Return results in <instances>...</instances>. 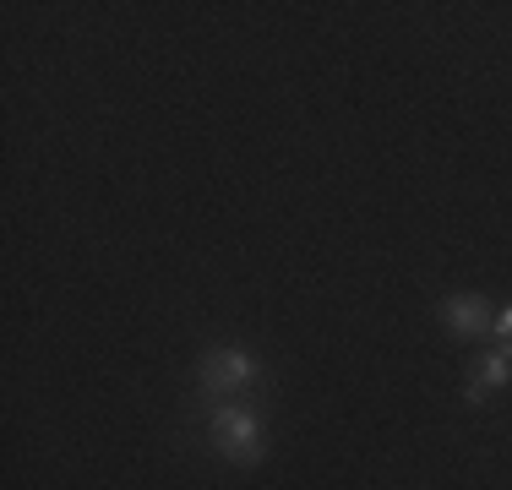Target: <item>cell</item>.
Segmentation results:
<instances>
[{
	"label": "cell",
	"mask_w": 512,
	"mask_h": 490,
	"mask_svg": "<svg viewBox=\"0 0 512 490\" xmlns=\"http://www.w3.org/2000/svg\"><path fill=\"white\" fill-rule=\"evenodd\" d=\"M213 441L229 463L251 469V463L262 458V420H256L251 409H218L213 414Z\"/></svg>",
	"instance_id": "6da1fadb"
},
{
	"label": "cell",
	"mask_w": 512,
	"mask_h": 490,
	"mask_svg": "<svg viewBox=\"0 0 512 490\" xmlns=\"http://www.w3.org/2000/svg\"><path fill=\"white\" fill-rule=\"evenodd\" d=\"M256 382V360L246 349H213L202 360V387L207 398H235V392H246Z\"/></svg>",
	"instance_id": "7a4b0ae2"
},
{
	"label": "cell",
	"mask_w": 512,
	"mask_h": 490,
	"mask_svg": "<svg viewBox=\"0 0 512 490\" xmlns=\"http://www.w3.org/2000/svg\"><path fill=\"white\" fill-rule=\"evenodd\" d=\"M442 322H447V333H458V338H480L496 327V316L480 294H453V300L442 305Z\"/></svg>",
	"instance_id": "3957f363"
},
{
	"label": "cell",
	"mask_w": 512,
	"mask_h": 490,
	"mask_svg": "<svg viewBox=\"0 0 512 490\" xmlns=\"http://www.w3.org/2000/svg\"><path fill=\"white\" fill-rule=\"evenodd\" d=\"M507 382H512V360H507V354H485V360H480V371H474L469 403H480L491 387H507Z\"/></svg>",
	"instance_id": "277c9868"
},
{
	"label": "cell",
	"mask_w": 512,
	"mask_h": 490,
	"mask_svg": "<svg viewBox=\"0 0 512 490\" xmlns=\"http://www.w3.org/2000/svg\"><path fill=\"white\" fill-rule=\"evenodd\" d=\"M496 333H502V338L512 343V305H507V311H502V316H496Z\"/></svg>",
	"instance_id": "5b68a950"
}]
</instances>
